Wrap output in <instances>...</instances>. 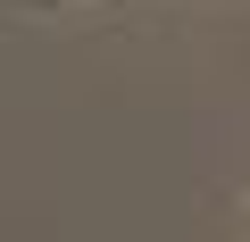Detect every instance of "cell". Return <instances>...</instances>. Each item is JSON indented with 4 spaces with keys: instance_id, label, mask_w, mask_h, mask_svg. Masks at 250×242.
Returning a JSON list of instances; mask_svg holds the SVG:
<instances>
[]
</instances>
